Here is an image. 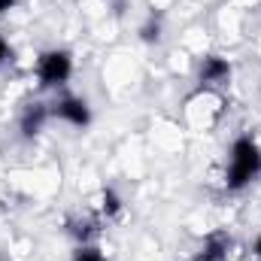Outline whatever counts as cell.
Returning <instances> with one entry per match:
<instances>
[{
	"label": "cell",
	"instance_id": "cell-1",
	"mask_svg": "<svg viewBox=\"0 0 261 261\" xmlns=\"http://www.w3.org/2000/svg\"><path fill=\"white\" fill-rule=\"evenodd\" d=\"M258 173H261V146L255 143L252 134H243L231 146V158H228V170H225V186H228V192H240Z\"/></svg>",
	"mask_w": 261,
	"mask_h": 261
},
{
	"label": "cell",
	"instance_id": "cell-2",
	"mask_svg": "<svg viewBox=\"0 0 261 261\" xmlns=\"http://www.w3.org/2000/svg\"><path fill=\"white\" fill-rule=\"evenodd\" d=\"M186 122L192 125L195 130L206 134L219 125V119L225 116V97L219 94V88H206L200 85L195 94L186 97Z\"/></svg>",
	"mask_w": 261,
	"mask_h": 261
},
{
	"label": "cell",
	"instance_id": "cell-3",
	"mask_svg": "<svg viewBox=\"0 0 261 261\" xmlns=\"http://www.w3.org/2000/svg\"><path fill=\"white\" fill-rule=\"evenodd\" d=\"M73 73V58L64 49H49L37 58V79L43 88H55V85H64Z\"/></svg>",
	"mask_w": 261,
	"mask_h": 261
},
{
	"label": "cell",
	"instance_id": "cell-4",
	"mask_svg": "<svg viewBox=\"0 0 261 261\" xmlns=\"http://www.w3.org/2000/svg\"><path fill=\"white\" fill-rule=\"evenodd\" d=\"M49 113L55 119L67 122V125H73V128H88V122H91V110L82 97H61V100L52 103Z\"/></svg>",
	"mask_w": 261,
	"mask_h": 261
},
{
	"label": "cell",
	"instance_id": "cell-5",
	"mask_svg": "<svg viewBox=\"0 0 261 261\" xmlns=\"http://www.w3.org/2000/svg\"><path fill=\"white\" fill-rule=\"evenodd\" d=\"M228 79H231V64L222 55H206L197 67V82L206 88H222Z\"/></svg>",
	"mask_w": 261,
	"mask_h": 261
},
{
	"label": "cell",
	"instance_id": "cell-6",
	"mask_svg": "<svg viewBox=\"0 0 261 261\" xmlns=\"http://www.w3.org/2000/svg\"><path fill=\"white\" fill-rule=\"evenodd\" d=\"M228 252H231V237L225 231H213L210 237H203L195 261H228Z\"/></svg>",
	"mask_w": 261,
	"mask_h": 261
},
{
	"label": "cell",
	"instance_id": "cell-7",
	"mask_svg": "<svg viewBox=\"0 0 261 261\" xmlns=\"http://www.w3.org/2000/svg\"><path fill=\"white\" fill-rule=\"evenodd\" d=\"M52 113H49V107L46 103H31V107H24V113H21V122H18V128L21 134L31 140V137H37L43 125H46V119H49Z\"/></svg>",
	"mask_w": 261,
	"mask_h": 261
},
{
	"label": "cell",
	"instance_id": "cell-8",
	"mask_svg": "<svg viewBox=\"0 0 261 261\" xmlns=\"http://www.w3.org/2000/svg\"><path fill=\"white\" fill-rule=\"evenodd\" d=\"M67 231H70V237H76L79 243H91V240L97 237V231H100V219L91 216V213L73 216V219L67 222Z\"/></svg>",
	"mask_w": 261,
	"mask_h": 261
},
{
	"label": "cell",
	"instance_id": "cell-9",
	"mask_svg": "<svg viewBox=\"0 0 261 261\" xmlns=\"http://www.w3.org/2000/svg\"><path fill=\"white\" fill-rule=\"evenodd\" d=\"M97 210H100V216H119L122 213V197L116 195V189H100V195H97Z\"/></svg>",
	"mask_w": 261,
	"mask_h": 261
},
{
	"label": "cell",
	"instance_id": "cell-10",
	"mask_svg": "<svg viewBox=\"0 0 261 261\" xmlns=\"http://www.w3.org/2000/svg\"><path fill=\"white\" fill-rule=\"evenodd\" d=\"M73 261H107V255L91 243H79L76 252H73Z\"/></svg>",
	"mask_w": 261,
	"mask_h": 261
},
{
	"label": "cell",
	"instance_id": "cell-11",
	"mask_svg": "<svg viewBox=\"0 0 261 261\" xmlns=\"http://www.w3.org/2000/svg\"><path fill=\"white\" fill-rule=\"evenodd\" d=\"M158 31H161V24H158V21H149V24L143 28V40H146V43H158V40H161Z\"/></svg>",
	"mask_w": 261,
	"mask_h": 261
},
{
	"label": "cell",
	"instance_id": "cell-12",
	"mask_svg": "<svg viewBox=\"0 0 261 261\" xmlns=\"http://www.w3.org/2000/svg\"><path fill=\"white\" fill-rule=\"evenodd\" d=\"M12 52H9V46H6V40L0 37V64H6V58H9Z\"/></svg>",
	"mask_w": 261,
	"mask_h": 261
},
{
	"label": "cell",
	"instance_id": "cell-13",
	"mask_svg": "<svg viewBox=\"0 0 261 261\" xmlns=\"http://www.w3.org/2000/svg\"><path fill=\"white\" fill-rule=\"evenodd\" d=\"M15 6V0H0V12H9Z\"/></svg>",
	"mask_w": 261,
	"mask_h": 261
},
{
	"label": "cell",
	"instance_id": "cell-14",
	"mask_svg": "<svg viewBox=\"0 0 261 261\" xmlns=\"http://www.w3.org/2000/svg\"><path fill=\"white\" fill-rule=\"evenodd\" d=\"M252 252H255V258H261V234L255 237V246H252Z\"/></svg>",
	"mask_w": 261,
	"mask_h": 261
},
{
	"label": "cell",
	"instance_id": "cell-15",
	"mask_svg": "<svg viewBox=\"0 0 261 261\" xmlns=\"http://www.w3.org/2000/svg\"><path fill=\"white\" fill-rule=\"evenodd\" d=\"M189 261H195V258H189Z\"/></svg>",
	"mask_w": 261,
	"mask_h": 261
}]
</instances>
